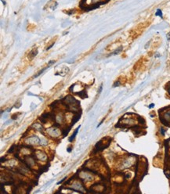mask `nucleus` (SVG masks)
<instances>
[{"instance_id":"obj_3","label":"nucleus","mask_w":170,"mask_h":194,"mask_svg":"<svg viewBox=\"0 0 170 194\" xmlns=\"http://www.w3.org/2000/svg\"><path fill=\"white\" fill-rule=\"evenodd\" d=\"M35 156L38 160H41V161H45L46 160V155L43 152H42L41 150H38L35 152Z\"/></svg>"},{"instance_id":"obj_6","label":"nucleus","mask_w":170,"mask_h":194,"mask_svg":"<svg viewBox=\"0 0 170 194\" xmlns=\"http://www.w3.org/2000/svg\"><path fill=\"white\" fill-rule=\"evenodd\" d=\"M37 53H38V51H37V50H34L32 51V53H30L29 56H31V58H32V57H34V56H35V55L37 54Z\"/></svg>"},{"instance_id":"obj_1","label":"nucleus","mask_w":170,"mask_h":194,"mask_svg":"<svg viewBox=\"0 0 170 194\" xmlns=\"http://www.w3.org/2000/svg\"><path fill=\"white\" fill-rule=\"evenodd\" d=\"M26 142L30 145L38 144L40 142V139L36 136H32V137H30L29 138L26 139Z\"/></svg>"},{"instance_id":"obj_4","label":"nucleus","mask_w":170,"mask_h":194,"mask_svg":"<svg viewBox=\"0 0 170 194\" xmlns=\"http://www.w3.org/2000/svg\"><path fill=\"white\" fill-rule=\"evenodd\" d=\"M79 128H80V126H79V127H78V128H77L76 130H75V133H74L73 135H71V138H70V139H69V141H72V140H73L74 138H75V135H77V133H78V130L79 129Z\"/></svg>"},{"instance_id":"obj_5","label":"nucleus","mask_w":170,"mask_h":194,"mask_svg":"<svg viewBox=\"0 0 170 194\" xmlns=\"http://www.w3.org/2000/svg\"><path fill=\"white\" fill-rule=\"evenodd\" d=\"M34 127H35V128L36 130H38L39 132H42V125H39L38 124H34Z\"/></svg>"},{"instance_id":"obj_7","label":"nucleus","mask_w":170,"mask_h":194,"mask_svg":"<svg viewBox=\"0 0 170 194\" xmlns=\"http://www.w3.org/2000/svg\"><path fill=\"white\" fill-rule=\"evenodd\" d=\"M156 15H160V16H161V12L160 10H158V13H156Z\"/></svg>"},{"instance_id":"obj_2","label":"nucleus","mask_w":170,"mask_h":194,"mask_svg":"<svg viewBox=\"0 0 170 194\" xmlns=\"http://www.w3.org/2000/svg\"><path fill=\"white\" fill-rule=\"evenodd\" d=\"M47 132L52 137H57V136L60 135V132L57 128H54L47 130Z\"/></svg>"},{"instance_id":"obj_8","label":"nucleus","mask_w":170,"mask_h":194,"mask_svg":"<svg viewBox=\"0 0 170 194\" xmlns=\"http://www.w3.org/2000/svg\"><path fill=\"white\" fill-rule=\"evenodd\" d=\"M169 85V88H167V89H168V92H169V94H170V83H169V85Z\"/></svg>"}]
</instances>
